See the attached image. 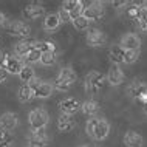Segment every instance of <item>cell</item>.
<instances>
[{
    "instance_id": "obj_14",
    "label": "cell",
    "mask_w": 147,
    "mask_h": 147,
    "mask_svg": "<svg viewBox=\"0 0 147 147\" xmlns=\"http://www.w3.org/2000/svg\"><path fill=\"white\" fill-rule=\"evenodd\" d=\"M62 8L65 11H68L71 20H74L76 17L82 16V9H84V3L81 0H65L62 3Z\"/></svg>"
},
{
    "instance_id": "obj_40",
    "label": "cell",
    "mask_w": 147,
    "mask_h": 147,
    "mask_svg": "<svg viewBox=\"0 0 147 147\" xmlns=\"http://www.w3.org/2000/svg\"><path fill=\"white\" fill-rule=\"evenodd\" d=\"M0 147H5V146H0Z\"/></svg>"
},
{
    "instance_id": "obj_10",
    "label": "cell",
    "mask_w": 147,
    "mask_h": 147,
    "mask_svg": "<svg viewBox=\"0 0 147 147\" xmlns=\"http://www.w3.org/2000/svg\"><path fill=\"white\" fill-rule=\"evenodd\" d=\"M43 14H45V8L40 3H30L22 9V16L26 20H36V19L42 17Z\"/></svg>"
},
{
    "instance_id": "obj_13",
    "label": "cell",
    "mask_w": 147,
    "mask_h": 147,
    "mask_svg": "<svg viewBox=\"0 0 147 147\" xmlns=\"http://www.w3.org/2000/svg\"><path fill=\"white\" fill-rule=\"evenodd\" d=\"M122 142L125 147H142L144 146V136L140 132L135 130H129L125 132V135L122 136Z\"/></svg>"
},
{
    "instance_id": "obj_9",
    "label": "cell",
    "mask_w": 147,
    "mask_h": 147,
    "mask_svg": "<svg viewBox=\"0 0 147 147\" xmlns=\"http://www.w3.org/2000/svg\"><path fill=\"white\" fill-rule=\"evenodd\" d=\"M22 67H23V61L20 57H17L16 54H6L3 68L6 70L8 74H19Z\"/></svg>"
},
{
    "instance_id": "obj_1",
    "label": "cell",
    "mask_w": 147,
    "mask_h": 147,
    "mask_svg": "<svg viewBox=\"0 0 147 147\" xmlns=\"http://www.w3.org/2000/svg\"><path fill=\"white\" fill-rule=\"evenodd\" d=\"M85 130L87 133L93 138L94 141H102L109 136L110 133V124L105 118H90L87 121V125H85Z\"/></svg>"
},
{
    "instance_id": "obj_39",
    "label": "cell",
    "mask_w": 147,
    "mask_h": 147,
    "mask_svg": "<svg viewBox=\"0 0 147 147\" xmlns=\"http://www.w3.org/2000/svg\"><path fill=\"white\" fill-rule=\"evenodd\" d=\"M79 147H93V146H79Z\"/></svg>"
},
{
    "instance_id": "obj_34",
    "label": "cell",
    "mask_w": 147,
    "mask_h": 147,
    "mask_svg": "<svg viewBox=\"0 0 147 147\" xmlns=\"http://www.w3.org/2000/svg\"><path fill=\"white\" fill-rule=\"evenodd\" d=\"M8 76H9V74L6 73V70L3 68V67H0V84H5Z\"/></svg>"
},
{
    "instance_id": "obj_32",
    "label": "cell",
    "mask_w": 147,
    "mask_h": 147,
    "mask_svg": "<svg viewBox=\"0 0 147 147\" xmlns=\"http://www.w3.org/2000/svg\"><path fill=\"white\" fill-rule=\"evenodd\" d=\"M11 142H13V136H11L9 132H0V146H5V147H9Z\"/></svg>"
},
{
    "instance_id": "obj_28",
    "label": "cell",
    "mask_w": 147,
    "mask_h": 147,
    "mask_svg": "<svg viewBox=\"0 0 147 147\" xmlns=\"http://www.w3.org/2000/svg\"><path fill=\"white\" fill-rule=\"evenodd\" d=\"M57 61V51H50V53H43L40 56V63L45 67L54 65Z\"/></svg>"
},
{
    "instance_id": "obj_20",
    "label": "cell",
    "mask_w": 147,
    "mask_h": 147,
    "mask_svg": "<svg viewBox=\"0 0 147 147\" xmlns=\"http://www.w3.org/2000/svg\"><path fill=\"white\" fill-rule=\"evenodd\" d=\"M81 112L85 115L87 118H94L99 112V102H96L94 99H88L84 101L81 104Z\"/></svg>"
},
{
    "instance_id": "obj_22",
    "label": "cell",
    "mask_w": 147,
    "mask_h": 147,
    "mask_svg": "<svg viewBox=\"0 0 147 147\" xmlns=\"http://www.w3.org/2000/svg\"><path fill=\"white\" fill-rule=\"evenodd\" d=\"M51 93H53V87H51V84H48V82H40L37 87L34 88L33 94L34 98H39V99H47L51 96Z\"/></svg>"
},
{
    "instance_id": "obj_36",
    "label": "cell",
    "mask_w": 147,
    "mask_h": 147,
    "mask_svg": "<svg viewBox=\"0 0 147 147\" xmlns=\"http://www.w3.org/2000/svg\"><path fill=\"white\" fill-rule=\"evenodd\" d=\"M112 5L116 8V9H121V8L127 6V2H122V0H121V2H112Z\"/></svg>"
},
{
    "instance_id": "obj_29",
    "label": "cell",
    "mask_w": 147,
    "mask_h": 147,
    "mask_svg": "<svg viewBox=\"0 0 147 147\" xmlns=\"http://www.w3.org/2000/svg\"><path fill=\"white\" fill-rule=\"evenodd\" d=\"M71 23H73V26L78 31H88L90 30V22L87 20L84 16H79V17H76L74 20H71Z\"/></svg>"
},
{
    "instance_id": "obj_37",
    "label": "cell",
    "mask_w": 147,
    "mask_h": 147,
    "mask_svg": "<svg viewBox=\"0 0 147 147\" xmlns=\"http://www.w3.org/2000/svg\"><path fill=\"white\" fill-rule=\"evenodd\" d=\"M5 57H6V54L0 50V67H3V63H5Z\"/></svg>"
},
{
    "instance_id": "obj_16",
    "label": "cell",
    "mask_w": 147,
    "mask_h": 147,
    "mask_svg": "<svg viewBox=\"0 0 147 147\" xmlns=\"http://www.w3.org/2000/svg\"><path fill=\"white\" fill-rule=\"evenodd\" d=\"M17 124H19L17 115H14L11 112H6L0 116V129H2L3 132H11V130H14L16 127H17Z\"/></svg>"
},
{
    "instance_id": "obj_27",
    "label": "cell",
    "mask_w": 147,
    "mask_h": 147,
    "mask_svg": "<svg viewBox=\"0 0 147 147\" xmlns=\"http://www.w3.org/2000/svg\"><path fill=\"white\" fill-rule=\"evenodd\" d=\"M135 23H136V26L141 31H147V5L140 8V16L135 20Z\"/></svg>"
},
{
    "instance_id": "obj_2",
    "label": "cell",
    "mask_w": 147,
    "mask_h": 147,
    "mask_svg": "<svg viewBox=\"0 0 147 147\" xmlns=\"http://www.w3.org/2000/svg\"><path fill=\"white\" fill-rule=\"evenodd\" d=\"M78 74L71 67H62L59 74L56 76L53 82H51V87L53 90H59V91H68L70 87L76 82Z\"/></svg>"
},
{
    "instance_id": "obj_11",
    "label": "cell",
    "mask_w": 147,
    "mask_h": 147,
    "mask_svg": "<svg viewBox=\"0 0 147 147\" xmlns=\"http://www.w3.org/2000/svg\"><path fill=\"white\" fill-rule=\"evenodd\" d=\"M85 40L90 47H102L107 42V36L104 31H101L98 28H90L88 33H87Z\"/></svg>"
},
{
    "instance_id": "obj_35",
    "label": "cell",
    "mask_w": 147,
    "mask_h": 147,
    "mask_svg": "<svg viewBox=\"0 0 147 147\" xmlns=\"http://www.w3.org/2000/svg\"><path fill=\"white\" fill-rule=\"evenodd\" d=\"M6 25H8L6 16L3 14V13H0V30H2V28H6Z\"/></svg>"
},
{
    "instance_id": "obj_33",
    "label": "cell",
    "mask_w": 147,
    "mask_h": 147,
    "mask_svg": "<svg viewBox=\"0 0 147 147\" xmlns=\"http://www.w3.org/2000/svg\"><path fill=\"white\" fill-rule=\"evenodd\" d=\"M57 17H59V20H61V23H68V22H71V17H70L68 11H65L63 8H61V9L57 11Z\"/></svg>"
},
{
    "instance_id": "obj_6",
    "label": "cell",
    "mask_w": 147,
    "mask_h": 147,
    "mask_svg": "<svg viewBox=\"0 0 147 147\" xmlns=\"http://www.w3.org/2000/svg\"><path fill=\"white\" fill-rule=\"evenodd\" d=\"M8 33L11 36H16V37H20V39H30L31 26L23 20H13L8 25Z\"/></svg>"
},
{
    "instance_id": "obj_3",
    "label": "cell",
    "mask_w": 147,
    "mask_h": 147,
    "mask_svg": "<svg viewBox=\"0 0 147 147\" xmlns=\"http://www.w3.org/2000/svg\"><path fill=\"white\" fill-rule=\"evenodd\" d=\"M28 122H30V129L31 132L36 130H43L50 122V116L47 113L45 109H34L31 110L28 115Z\"/></svg>"
},
{
    "instance_id": "obj_4",
    "label": "cell",
    "mask_w": 147,
    "mask_h": 147,
    "mask_svg": "<svg viewBox=\"0 0 147 147\" xmlns=\"http://www.w3.org/2000/svg\"><path fill=\"white\" fill-rule=\"evenodd\" d=\"M84 85L88 94H98L104 87V74L99 73V71H90L85 76Z\"/></svg>"
},
{
    "instance_id": "obj_21",
    "label": "cell",
    "mask_w": 147,
    "mask_h": 147,
    "mask_svg": "<svg viewBox=\"0 0 147 147\" xmlns=\"http://www.w3.org/2000/svg\"><path fill=\"white\" fill-rule=\"evenodd\" d=\"M124 53L125 50L122 48L119 43L116 45H112L110 47V51H109V56H110V61L113 62V65H119V63H124Z\"/></svg>"
},
{
    "instance_id": "obj_38",
    "label": "cell",
    "mask_w": 147,
    "mask_h": 147,
    "mask_svg": "<svg viewBox=\"0 0 147 147\" xmlns=\"http://www.w3.org/2000/svg\"><path fill=\"white\" fill-rule=\"evenodd\" d=\"M142 110H144V113L147 115V105H146V107H142Z\"/></svg>"
},
{
    "instance_id": "obj_8",
    "label": "cell",
    "mask_w": 147,
    "mask_h": 147,
    "mask_svg": "<svg viewBox=\"0 0 147 147\" xmlns=\"http://www.w3.org/2000/svg\"><path fill=\"white\" fill-rule=\"evenodd\" d=\"M119 45L127 51H140L141 48V37L135 33H125L121 37Z\"/></svg>"
},
{
    "instance_id": "obj_12",
    "label": "cell",
    "mask_w": 147,
    "mask_h": 147,
    "mask_svg": "<svg viewBox=\"0 0 147 147\" xmlns=\"http://www.w3.org/2000/svg\"><path fill=\"white\" fill-rule=\"evenodd\" d=\"M59 110L62 115H71L73 116L76 112L81 110V102L74 98H65L59 102Z\"/></svg>"
},
{
    "instance_id": "obj_5",
    "label": "cell",
    "mask_w": 147,
    "mask_h": 147,
    "mask_svg": "<svg viewBox=\"0 0 147 147\" xmlns=\"http://www.w3.org/2000/svg\"><path fill=\"white\" fill-rule=\"evenodd\" d=\"M127 93H129V96L133 101H136L142 107L147 105V85L144 82H140V81L132 82L129 85V88H127Z\"/></svg>"
},
{
    "instance_id": "obj_18",
    "label": "cell",
    "mask_w": 147,
    "mask_h": 147,
    "mask_svg": "<svg viewBox=\"0 0 147 147\" xmlns=\"http://www.w3.org/2000/svg\"><path fill=\"white\" fill-rule=\"evenodd\" d=\"M124 73H122V70L119 68V65H112L109 70V73H107V82H109L110 85L113 87H118L121 85L122 82H124Z\"/></svg>"
},
{
    "instance_id": "obj_17",
    "label": "cell",
    "mask_w": 147,
    "mask_h": 147,
    "mask_svg": "<svg viewBox=\"0 0 147 147\" xmlns=\"http://www.w3.org/2000/svg\"><path fill=\"white\" fill-rule=\"evenodd\" d=\"M34 43H36V40H33V39H22L20 42L16 43V47H14V54H16L17 57L23 59L26 54L30 53V51L34 50Z\"/></svg>"
},
{
    "instance_id": "obj_15",
    "label": "cell",
    "mask_w": 147,
    "mask_h": 147,
    "mask_svg": "<svg viewBox=\"0 0 147 147\" xmlns=\"http://www.w3.org/2000/svg\"><path fill=\"white\" fill-rule=\"evenodd\" d=\"M28 144L30 147H45L48 144V135H47L45 129L31 132L28 135Z\"/></svg>"
},
{
    "instance_id": "obj_31",
    "label": "cell",
    "mask_w": 147,
    "mask_h": 147,
    "mask_svg": "<svg viewBox=\"0 0 147 147\" xmlns=\"http://www.w3.org/2000/svg\"><path fill=\"white\" fill-rule=\"evenodd\" d=\"M140 57V51H127L124 53V63H135Z\"/></svg>"
},
{
    "instance_id": "obj_25",
    "label": "cell",
    "mask_w": 147,
    "mask_h": 147,
    "mask_svg": "<svg viewBox=\"0 0 147 147\" xmlns=\"http://www.w3.org/2000/svg\"><path fill=\"white\" fill-rule=\"evenodd\" d=\"M34 50H37L40 54L50 53V51H57L56 43H54V42H50V40H36Z\"/></svg>"
},
{
    "instance_id": "obj_19",
    "label": "cell",
    "mask_w": 147,
    "mask_h": 147,
    "mask_svg": "<svg viewBox=\"0 0 147 147\" xmlns=\"http://www.w3.org/2000/svg\"><path fill=\"white\" fill-rule=\"evenodd\" d=\"M76 127V121H74V118L71 116V115H62L59 116L57 119V130L62 133H68L71 130Z\"/></svg>"
},
{
    "instance_id": "obj_30",
    "label": "cell",
    "mask_w": 147,
    "mask_h": 147,
    "mask_svg": "<svg viewBox=\"0 0 147 147\" xmlns=\"http://www.w3.org/2000/svg\"><path fill=\"white\" fill-rule=\"evenodd\" d=\"M40 56H42V54L39 53L37 50H33V51H30V53L26 54V56L23 57L22 61H23V63H26V65H31V63L40 62Z\"/></svg>"
},
{
    "instance_id": "obj_26",
    "label": "cell",
    "mask_w": 147,
    "mask_h": 147,
    "mask_svg": "<svg viewBox=\"0 0 147 147\" xmlns=\"http://www.w3.org/2000/svg\"><path fill=\"white\" fill-rule=\"evenodd\" d=\"M17 76H19V79H20L23 84H28L31 79L36 78V74H34V68H33L31 65H26V63H23V67H22L20 73H19Z\"/></svg>"
},
{
    "instance_id": "obj_7",
    "label": "cell",
    "mask_w": 147,
    "mask_h": 147,
    "mask_svg": "<svg viewBox=\"0 0 147 147\" xmlns=\"http://www.w3.org/2000/svg\"><path fill=\"white\" fill-rule=\"evenodd\" d=\"M104 14H105L104 5L99 3V2L90 3L88 6H84V9H82V16H84L88 22H91V20H101V19L104 17Z\"/></svg>"
},
{
    "instance_id": "obj_24",
    "label": "cell",
    "mask_w": 147,
    "mask_h": 147,
    "mask_svg": "<svg viewBox=\"0 0 147 147\" xmlns=\"http://www.w3.org/2000/svg\"><path fill=\"white\" fill-rule=\"evenodd\" d=\"M17 98H19V101H20L22 104H26V102H30L31 99L34 98L33 90L30 88L28 84H22L20 85V88H19V91H17Z\"/></svg>"
},
{
    "instance_id": "obj_23",
    "label": "cell",
    "mask_w": 147,
    "mask_h": 147,
    "mask_svg": "<svg viewBox=\"0 0 147 147\" xmlns=\"http://www.w3.org/2000/svg\"><path fill=\"white\" fill-rule=\"evenodd\" d=\"M62 23L57 17V13H51L45 16V20H43V28L47 31H56Z\"/></svg>"
}]
</instances>
